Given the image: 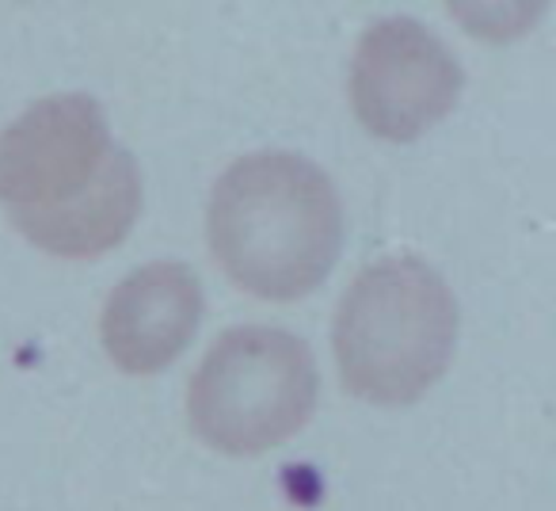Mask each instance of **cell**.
Instances as JSON below:
<instances>
[{
  "mask_svg": "<svg viewBox=\"0 0 556 511\" xmlns=\"http://www.w3.org/2000/svg\"><path fill=\"white\" fill-rule=\"evenodd\" d=\"M0 207L42 252L96 260L138 222V161L92 96H47L0 134Z\"/></svg>",
  "mask_w": 556,
  "mask_h": 511,
  "instance_id": "obj_1",
  "label": "cell"
},
{
  "mask_svg": "<svg viewBox=\"0 0 556 511\" xmlns=\"http://www.w3.org/2000/svg\"><path fill=\"white\" fill-rule=\"evenodd\" d=\"M343 210L325 169L298 153H252L210 195V248L240 290L298 302L336 267Z\"/></svg>",
  "mask_w": 556,
  "mask_h": 511,
  "instance_id": "obj_2",
  "label": "cell"
},
{
  "mask_svg": "<svg viewBox=\"0 0 556 511\" xmlns=\"http://www.w3.org/2000/svg\"><path fill=\"white\" fill-rule=\"evenodd\" d=\"M457 302L419 256L363 267L336 310L332 348L343 386L374 404H412L446 374Z\"/></svg>",
  "mask_w": 556,
  "mask_h": 511,
  "instance_id": "obj_3",
  "label": "cell"
},
{
  "mask_svg": "<svg viewBox=\"0 0 556 511\" xmlns=\"http://www.w3.org/2000/svg\"><path fill=\"white\" fill-rule=\"evenodd\" d=\"M317 409V363L282 328L240 325L217 336L187 394L191 432L232 458L294 439Z\"/></svg>",
  "mask_w": 556,
  "mask_h": 511,
  "instance_id": "obj_4",
  "label": "cell"
},
{
  "mask_svg": "<svg viewBox=\"0 0 556 511\" xmlns=\"http://www.w3.org/2000/svg\"><path fill=\"white\" fill-rule=\"evenodd\" d=\"M465 73L419 20L389 16L363 32L351 62V108L381 141H416L454 111Z\"/></svg>",
  "mask_w": 556,
  "mask_h": 511,
  "instance_id": "obj_5",
  "label": "cell"
},
{
  "mask_svg": "<svg viewBox=\"0 0 556 511\" xmlns=\"http://www.w3.org/2000/svg\"><path fill=\"white\" fill-rule=\"evenodd\" d=\"M199 317V275L176 260H161L138 267L111 290L100 336L118 371L156 374L191 344Z\"/></svg>",
  "mask_w": 556,
  "mask_h": 511,
  "instance_id": "obj_6",
  "label": "cell"
}]
</instances>
